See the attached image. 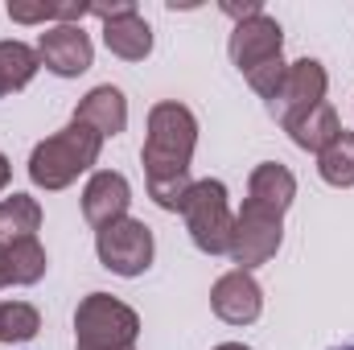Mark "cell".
<instances>
[{"label": "cell", "instance_id": "cell-26", "mask_svg": "<svg viewBox=\"0 0 354 350\" xmlns=\"http://www.w3.org/2000/svg\"><path fill=\"white\" fill-rule=\"evenodd\" d=\"M214 350H252V347H243V342H223V347H214Z\"/></svg>", "mask_w": 354, "mask_h": 350}, {"label": "cell", "instance_id": "cell-20", "mask_svg": "<svg viewBox=\"0 0 354 350\" xmlns=\"http://www.w3.org/2000/svg\"><path fill=\"white\" fill-rule=\"evenodd\" d=\"M37 330H41V313L29 301H4L0 305V342L4 347L29 342V338H37Z\"/></svg>", "mask_w": 354, "mask_h": 350}, {"label": "cell", "instance_id": "cell-12", "mask_svg": "<svg viewBox=\"0 0 354 350\" xmlns=\"http://www.w3.org/2000/svg\"><path fill=\"white\" fill-rule=\"evenodd\" d=\"M75 120L87 124V128H95L103 140H107V136H120V132L128 128V99H124V91L111 87V83L91 87L87 95L79 99V107H75Z\"/></svg>", "mask_w": 354, "mask_h": 350}, {"label": "cell", "instance_id": "cell-5", "mask_svg": "<svg viewBox=\"0 0 354 350\" xmlns=\"http://www.w3.org/2000/svg\"><path fill=\"white\" fill-rule=\"evenodd\" d=\"M280 239H284V214H272L256 202H243V210L235 214V231H231V260L239 264L243 272L268 264L280 252Z\"/></svg>", "mask_w": 354, "mask_h": 350}, {"label": "cell", "instance_id": "cell-3", "mask_svg": "<svg viewBox=\"0 0 354 350\" xmlns=\"http://www.w3.org/2000/svg\"><path fill=\"white\" fill-rule=\"evenodd\" d=\"M140 317L111 293H91L75 313V347L79 350H136Z\"/></svg>", "mask_w": 354, "mask_h": 350}, {"label": "cell", "instance_id": "cell-28", "mask_svg": "<svg viewBox=\"0 0 354 350\" xmlns=\"http://www.w3.org/2000/svg\"><path fill=\"white\" fill-rule=\"evenodd\" d=\"M338 350H354V342H346V347H338Z\"/></svg>", "mask_w": 354, "mask_h": 350}, {"label": "cell", "instance_id": "cell-21", "mask_svg": "<svg viewBox=\"0 0 354 350\" xmlns=\"http://www.w3.org/2000/svg\"><path fill=\"white\" fill-rule=\"evenodd\" d=\"M243 79H248V87L256 91L260 99H268V103H272V99L280 95V87H284V79H288V62H284V58H272V62H264V66L248 71Z\"/></svg>", "mask_w": 354, "mask_h": 350}, {"label": "cell", "instance_id": "cell-27", "mask_svg": "<svg viewBox=\"0 0 354 350\" xmlns=\"http://www.w3.org/2000/svg\"><path fill=\"white\" fill-rule=\"evenodd\" d=\"M4 95H8V87H4V79H0V99H4Z\"/></svg>", "mask_w": 354, "mask_h": 350}, {"label": "cell", "instance_id": "cell-6", "mask_svg": "<svg viewBox=\"0 0 354 350\" xmlns=\"http://www.w3.org/2000/svg\"><path fill=\"white\" fill-rule=\"evenodd\" d=\"M95 252L99 264L115 276H140L153 264V231L140 219H120L103 231H95Z\"/></svg>", "mask_w": 354, "mask_h": 350}, {"label": "cell", "instance_id": "cell-22", "mask_svg": "<svg viewBox=\"0 0 354 350\" xmlns=\"http://www.w3.org/2000/svg\"><path fill=\"white\" fill-rule=\"evenodd\" d=\"M128 12H136V4H132V0H111V4H91V17H99V21H115V17H128Z\"/></svg>", "mask_w": 354, "mask_h": 350}, {"label": "cell", "instance_id": "cell-23", "mask_svg": "<svg viewBox=\"0 0 354 350\" xmlns=\"http://www.w3.org/2000/svg\"><path fill=\"white\" fill-rule=\"evenodd\" d=\"M223 12H227V17H235V25H239V21H252V17H260V12H264V4H260V0H243V4H235V0H223Z\"/></svg>", "mask_w": 354, "mask_h": 350}, {"label": "cell", "instance_id": "cell-13", "mask_svg": "<svg viewBox=\"0 0 354 350\" xmlns=\"http://www.w3.org/2000/svg\"><path fill=\"white\" fill-rule=\"evenodd\" d=\"M292 198H297V177L288 174L284 165L264 161V165L252 169V177H248V202L264 206L272 214H284L292 206Z\"/></svg>", "mask_w": 354, "mask_h": 350}, {"label": "cell", "instance_id": "cell-18", "mask_svg": "<svg viewBox=\"0 0 354 350\" xmlns=\"http://www.w3.org/2000/svg\"><path fill=\"white\" fill-rule=\"evenodd\" d=\"M37 66H41V58H37L33 46H25V42H0V79H4L8 91L29 87L33 75H37Z\"/></svg>", "mask_w": 354, "mask_h": 350}, {"label": "cell", "instance_id": "cell-16", "mask_svg": "<svg viewBox=\"0 0 354 350\" xmlns=\"http://www.w3.org/2000/svg\"><path fill=\"white\" fill-rule=\"evenodd\" d=\"M37 227H41V206H37V198L12 194V198L0 202V243L29 239V235H37Z\"/></svg>", "mask_w": 354, "mask_h": 350}, {"label": "cell", "instance_id": "cell-15", "mask_svg": "<svg viewBox=\"0 0 354 350\" xmlns=\"http://www.w3.org/2000/svg\"><path fill=\"white\" fill-rule=\"evenodd\" d=\"M284 132L292 136L297 149H305V153H326V149L342 136V120H338V111H334L330 103H317L313 111H305L301 120H292Z\"/></svg>", "mask_w": 354, "mask_h": 350}, {"label": "cell", "instance_id": "cell-14", "mask_svg": "<svg viewBox=\"0 0 354 350\" xmlns=\"http://www.w3.org/2000/svg\"><path fill=\"white\" fill-rule=\"evenodd\" d=\"M103 46L124 62H145L153 54V29L140 12H128V17L103 21Z\"/></svg>", "mask_w": 354, "mask_h": 350}, {"label": "cell", "instance_id": "cell-25", "mask_svg": "<svg viewBox=\"0 0 354 350\" xmlns=\"http://www.w3.org/2000/svg\"><path fill=\"white\" fill-rule=\"evenodd\" d=\"M8 181H12V165H8V157L0 153V190H4Z\"/></svg>", "mask_w": 354, "mask_h": 350}, {"label": "cell", "instance_id": "cell-7", "mask_svg": "<svg viewBox=\"0 0 354 350\" xmlns=\"http://www.w3.org/2000/svg\"><path fill=\"white\" fill-rule=\"evenodd\" d=\"M326 87H330V75H326V66H322L317 58H297V62H288L284 87H280V95L268 103L272 120H280V124L288 128L292 120H301L305 111H313L317 103H326Z\"/></svg>", "mask_w": 354, "mask_h": 350}, {"label": "cell", "instance_id": "cell-8", "mask_svg": "<svg viewBox=\"0 0 354 350\" xmlns=\"http://www.w3.org/2000/svg\"><path fill=\"white\" fill-rule=\"evenodd\" d=\"M37 58L58 79H79L83 71H91L95 46H91V37L83 33V25H50L37 37Z\"/></svg>", "mask_w": 354, "mask_h": 350}, {"label": "cell", "instance_id": "cell-17", "mask_svg": "<svg viewBox=\"0 0 354 350\" xmlns=\"http://www.w3.org/2000/svg\"><path fill=\"white\" fill-rule=\"evenodd\" d=\"M317 174L334 190H351L354 185V132L342 128V136L326 153H317Z\"/></svg>", "mask_w": 354, "mask_h": 350}, {"label": "cell", "instance_id": "cell-9", "mask_svg": "<svg viewBox=\"0 0 354 350\" xmlns=\"http://www.w3.org/2000/svg\"><path fill=\"white\" fill-rule=\"evenodd\" d=\"M210 309L227 322V326H252L260 313H264V288L256 284L252 272L235 268L227 276L214 280L210 288Z\"/></svg>", "mask_w": 354, "mask_h": 350}, {"label": "cell", "instance_id": "cell-19", "mask_svg": "<svg viewBox=\"0 0 354 350\" xmlns=\"http://www.w3.org/2000/svg\"><path fill=\"white\" fill-rule=\"evenodd\" d=\"M8 248V272H12V284H37L46 276V248L37 243V235L29 239H17V243H4Z\"/></svg>", "mask_w": 354, "mask_h": 350}, {"label": "cell", "instance_id": "cell-24", "mask_svg": "<svg viewBox=\"0 0 354 350\" xmlns=\"http://www.w3.org/2000/svg\"><path fill=\"white\" fill-rule=\"evenodd\" d=\"M4 284H12V272H8V248L0 243V288Z\"/></svg>", "mask_w": 354, "mask_h": 350}, {"label": "cell", "instance_id": "cell-10", "mask_svg": "<svg viewBox=\"0 0 354 350\" xmlns=\"http://www.w3.org/2000/svg\"><path fill=\"white\" fill-rule=\"evenodd\" d=\"M280 46H284V33H280L276 17L260 12V17L235 25V33H231V42H227V54H231V62L248 75V71L264 66L272 58H280Z\"/></svg>", "mask_w": 354, "mask_h": 350}, {"label": "cell", "instance_id": "cell-11", "mask_svg": "<svg viewBox=\"0 0 354 350\" xmlns=\"http://www.w3.org/2000/svg\"><path fill=\"white\" fill-rule=\"evenodd\" d=\"M128 206H132V185H128V177L115 174V169L91 174L87 190H83V214H87V223L95 231H103V227L128 219Z\"/></svg>", "mask_w": 354, "mask_h": 350}, {"label": "cell", "instance_id": "cell-2", "mask_svg": "<svg viewBox=\"0 0 354 350\" xmlns=\"http://www.w3.org/2000/svg\"><path fill=\"white\" fill-rule=\"evenodd\" d=\"M99 149H103V136L71 120L62 132L46 136L33 157H29V177L37 190H66L71 181H79V174H87L91 165L99 161Z\"/></svg>", "mask_w": 354, "mask_h": 350}, {"label": "cell", "instance_id": "cell-1", "mask_svg": "<svg viewBox=\"0 0 354 350\" xmlns=\"http://www.w3.org/2000/svg\"><path fill=\"white\" fill-rule=\"evenodd\" d=\"M198 149V120L185 103H157L149 111V136L140 149L145 161V181L165 185L189 177V161Z\"/></svg>", "mask_w": 354, "mask_h": 350}, {"label": "cell", "instance_id": "cell-4", "mask_svg": "<svg viewBox=\"0 0 354 350\" xmlns=\"http://www.w3.org/2000/svg\"><path fill=\"white\" fill-rule=\"evenodd\" d=\"M181 214H185V231H189V239H194L198 252H206V256H227L231 252L235 214H231V202H227V185L223 181H214V177L194 181Z\"/></svg>", "mask_w": 354, "mask_h": 350}]
</instances>
